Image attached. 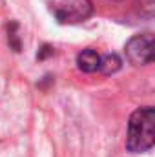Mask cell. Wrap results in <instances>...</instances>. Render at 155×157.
<instances>
[{
    "mask_svg": "<svg viewBox=\"0 0 155 157\" xmlns=\"http://www.w3.org/2000/svg\"><path fill=\"white\" fill-rule=\"evenodd\" d=\"M155 144V106L137 108L128 121L126 150L130 154H144Z\"/></svg>",
    "mask_w": 155,
    "mask_h": 157,
    "instance_id": "obj_1",
    "label": "cell"
},
{
    "mask_svg": "<svg viewBox=\"0 0 155 157\" xmlns=\"http://www.w3.org/2000/svg\"><path fill=\"white\" fill-rule=\"evenodd\" d=\"M46 2L53 17L64 24L82 22L93 15L91 0H46Z\"/></svg>",
    "mask_w": 155,
    "mask_h": 157,
    "instance_id": "obj_2",
    "label": "cell"
},
{
    "mask_svg": "<svg viewBox=\"0 0 155 157\" xmlns=\"http://www.w3.org/2000/svg\"><path fill=\"white\" fill-rule=\"evenodd\" d=\"M126 59L133 66H146L155 62V31L133 35L126 42Z\"/></svg>",
    "mask_w": 155,
    "mask_h": 157,
    "instance_id": "obj_3",
    "label": "cell"
},
{
    "mask_svg": "<svg viewBox=\"0 0 155 157\" xmlns=\"http://www.w3.org/2000/svg\"><path fill=\"white\" fill-rule=\"evenodd\" d=\"M99 66H100V55H99L95 49L86 48V49H82L77 55V68L80 71H84V73H93V71L99 70Z\"/></svg>",
    "mask_w": 155,
    "mask_h": 157,
    "instance_id": "obj_4",
    "label": "cell"
},
{
    "mask_svg": "<svg viewBox=\"0 0 155 157\" xmlns=\"http://www.w3.org/2000/svg\"><path fill=\"white\" fill-rule=\"evenodd\" d=\"M122 66V60L117 53H108L104 57H100V66H99V71L104 73V75H112L120 70Z\"/></svg>",
    "mask_w": 155,
    "mask_h": 157,
    "instance_id": "obj_5",
    "label": "cell"
},
{
    "mask_svg": "<svg viewBox=\"0 0 155 157\" xmlns=\"http://www.w3.org/2000/svg\"><path fill=\"white\" fill-rule=\"evenodd\" d=\"M139 4L148 15H155V0H139Z\"/></svg>",
    "mask_w": 155,
    "mask_h": 157,
    "instance_id": "obj_6",
    "label": "cell"
}]
</instances>
